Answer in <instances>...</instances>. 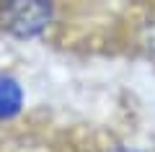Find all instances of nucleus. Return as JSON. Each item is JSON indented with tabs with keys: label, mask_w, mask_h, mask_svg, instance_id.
Wrapping results in <instances>:
<instances>
[{
	"label": "nucleus",
	"mask_w": 155,
	"mask_h": 152,
	"mask_svg": "<svg viewBox=\"0 0 155 152\" xmlns=\"http://www.w3.org/2000/svg\"><path fill=\"white\" fill-rule=\"evenodd\" d=\"M23 103V93L13 77H0V119L18 114Z\"/></svg>",
	"instance_id": "2"
},
{
	"label": "nucleus",
	"mask_w": 155,
	"mask_h": 152,
	"mask_svg": "<svg viewBox=\"0 0 155 152\" xmlns=\"http://www.w3.org/2000/svg\"><path fill=\"white\" fill-rule=\"evenodd\" d=\"M52 21L47 0H8L3 5V26L18 39L39 36Z\"/></svg>",
	"instance_id": "1"
},
{
	"label": "nucleus",
	"mask_w": 155,
	"mask_h": 152,
	"mask_svg": "<svg viewBox=\"0 0 155 152\" xmlns=\"http://www.w3.org/2000/svg\"><path fill=\"white\" fill-rule=\"evenodd\" d=\"M114 152H140V150H132V147H119V150H114Z\"/></svg>",
	"instance_id": "3"
}]
</instances>
